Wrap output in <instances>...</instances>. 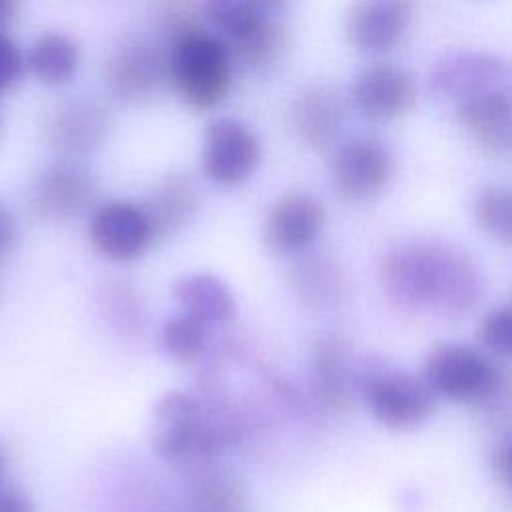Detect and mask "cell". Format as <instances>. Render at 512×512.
I'll return each mask as SVG.
<instances>
[{
	"label": "cell",
	"instance_id": "6da1fadb",
	"mask_svg": "<svg viewBox=\"0 0 512 512\" xmlns=\"http://www.w3.org/2000/svg\"><path fill=\"white\" fill-rule=\"evenodd\" d=\"M248 420L224 394L168 390L150 420V448L166 464L192 468L246 442Z\"/></svg>",
	"mask_w": 512,
	"mask_h": 512
},
{
	"label": "cell",
	"instance_id": "7a4b0ae2",
	"mask_svg": "<svg viewBox=\"0 0 512 512\" xmlns=\"http://www.w3.org/2000/svg\"><path fill=\"white\" fill-rule=\"evenodd\" d=\"M382 284L392 304L408 312H468L480 294L474 264L436 242H408L388 252Z\"/></svg>",
	"mask_w": 512,
	"mask_h": 512
},
{
	"label": "cell",
	"instance_id": "3957f363",
	"mask_svg": "<svg viewBox=\"0 0 512 512\" xmlns=\"http://www.w3.org/2000/svg\"><path fill=\"white\" fill-rule=\"evenodd\" d=\"M168 84L196 112L218 108L232 92L236 62L228 42L196 24L168 34Z\"/></svg>",
	"mask_w": 512,
	"mask_h": 512
},
{
	"label": "cell",
	"instance_id": "277c9868",
	"mask_svg": "<svg viewBox=\"0 0 512 512\" xmlns=\"http://www.w3.org/2000/svg\"><path fill=\"white\" fill-rule=\"evenodd\" d=\"M358 386L372 418L390 430H414L434 412V392L410 372L366 364L358 372Z\"/></svg>",
	"mask_w": 512,
	"mask_h": 512
},
{
	"label": "cell",
	"instance_id": "5b68a950",
	"mask_svg": "<svg viewBox=\"0 0 512 512\" xmlns=\"http://www.w3.org/2000/svg\"><path fill=\"white\" fill-rule=\"evenodd\" d=\"M96 190L94 174L80 160L58 158L32 178L26 192L28 212L40 222H70L94 208Z\"/></svg>",
	"mask_w": 512,
	"mask_h": 512
},
{
	"label": "cell",
	"instance_id": "8992f818",
	"mask_svg": "<svg viewBox=\"0 0 512 512\" xmlns=\"http://www.w3.org/2000/svg\"><path fill=\"white\" fill-rule=\"evenodd\" d=\"M422 378L436 396L454 402H476L498 386L496 366L476 348L460 342H446L430 350Z\"/></svg>",
	"mask_w": 512,
	"mask_h": 512
},
{
	"label": "cell",
	"instance_id": "52a82bcc",
	"mask_svg": "<svg viewBox=\"0 0 512 512\" xmlns=\"http://www.w3.org/2000/svg\"><path fill=\"white\" fill-rule=\"evenodd\" d=\"M262 160V142L254 128L238 118L220 116L206 126L200 166L206 180L220 188L244 184Z\"/></svg>",
	"mask_w": 512,
	"mask_h": 512
},
{
	"label": "cell",
	"instance_id": "ba28073f",
	"mask_svg": "<svg viewBox=\"0 0 512 512\" xmlns=\"http://www.w3.org/2000/svg\"><path fill=\"white\" fill-rule=\"evenodd\" d=\"M394 172L392 152L372 136H356L336 148L330 160V184L346 202H368L384 192Z\"/></svg>",
	"mask_w": 512,
	"mask_h": 512
},
{
	"label": "cell",
	"instance_id": "9c48e42d",
	"mask_svg": "<svg viewBox=\"0 0 512 512\" xmlns=\"http://www.w3.org/2000/svg\"><path fill=\"white\" fill-rule=\"evenodd\" d=\"M156 238L142 204L106 200L90 210L88 240L100 256L112 262H134L142 258Z\"/></svg>",
	"mask_w": 512,
	"mask_h": 512
},
{
	"label": "cell",
	"instance_id": "30bf717a",
	"mask_svg": "<svg viewBox=\"0 0 512 512\" xmlns=\"http://www.w3.org/2000/svg\"><path fill=\"white\" fill-rule=\"evenodd\" d=\"M108 92L126 104H142L158 96L168 84L166 46L144 38L124 40L114 48L104 66Z\"/></svg>",
	"mask_w": 512,
	"mask_h": 512
},
{
	"label": "cell",
	"instance_id": "8fae6325",
	"mask_svg": "<svg viewBox=\"0 0 512 512\" xmlns=\"http://www.w3.org/2000/svg\"><path fill=\"white\" fill-rule=\"evenodd\" d=\"M324 224V204L310 192L290 190L268 208L262 222V244L278 258H296L316 244Z\"/></svg>",
	"mask_w": 512,
	"mask_h": 512
},
{
	"label": "cell",
	"instance_id": "7c38bea8",
	"mask_svg": "<svg viewBox=\"0 0 512 512\" xmlns=\"http://www.w3.org/2000/svg\"><path fill=\"white\" fill-rule=\"evenodd\" d=\"M108 126V114L96 100L74 96L48 114L44 140L60 158L80 160L104 144Z\"/></svg>",
	"mask_w": 512,
	"mask_h": 512
},
{
	"label": "cell",
	"instance_id": "4fadbf2b",
	"mask_svg": "<svg viewBox=\"0 0 512 512\" xmlns=\"http://www.w3.org/2000/svg\"><path fill=\"white\" fill-rule=\"evenodd\" d=\"M416 0H356L344 18V32L358 52L386 54L408 32Z\"/></svg>",
	"mask_w": 512,
	"mask_h": 512
},
{
	"label": "cell",
	"instance_id": "5bb4252c",
	"mask_svg": "<svg viewBox=\"0 0 512 512\" xmlns=\"http://www.w3.org/2000/svg\"><path fill=\"white\" fill-rule=\"evenodd\" d=\"M310 392L330 412H346L352 404V390L358 374L352 366L348 344L336 334H320L308 354Z\"/></svg>",
	"mask_w": 512,
	"mask_h": 512
},
{
	"label": "cell",
	"instance_id": "9a60e30c",
	"mask_svg": "<svg viewBox=\"0 0 512 512\" xmlns=\"http://www.w3.org/2000/svg\"><path fill=\"white\" fill-rule=\"evenodd\" d=\"M416 88L410 74L392 64H370L352 82L354 110L372 122H388L402 116L414 102Z\"/></svg>",
	"mask_w": 512,
	"mask_h": 512
},
{
	"label": "cell",
	"instance_id": "2e32d148",
	"mask_svg": "<svg viewBox=\"0 0 512 512\" xmlns=\"http://www.w3.org/2000/svg\"><path fill=\"white\" fill-rule=\"evenodd\" d=\"M458 124L486 152H500L512 140V94L490 86L458 100Z\"/></svg>",
	"mask_w": 512,
	"mask_h": 512
},
{
	"label": "cell",
	"instance_id": "e0dca14e",
	"mask_svg": "<svg viewBox=\"0 0 512 512\" xmlns=\"http://www.w3.org/2000/svg\"><path fill=\"white\" fill-rule=\"evenodd\" d=\"M176 310L204 322L212 330L228 326L238 312L234 292L212 272H188L170 288Z\"/></svg>",
	"mask_w": 512,
	"mask_h": 512
},
{
	"label": "cell",
	"instance_id": "ac0fdd59",
	"mask_svg": "<svg viewBox=\"0 0 512 512\" xmlns=\"http://www.w3.org/2000/svg\"><path fill=\"white\" fill-rule=\"evenodd\" d=\"M140 204L146 210L156 236H168L184 230L196 218L202 194L190 174L170 172L152 186L146 200Z\"/></svg>",
	"mask_w": 512,
	"mask_h": 512
},
{
	"label": "cell",
	"instance_id": "d6986e66",
	"mask_svg": "<svg viewBox=\"0 0 512 512\" xmlns=\"http://www.w3.org/2000/svg\"><path fill=\"white\" fill-rule=\"evenodd\" d=\"M290 118L296 136L304 144L326 148L338 138L344 112L338 96L330 88L314 84L296 96Z\"/></svg>",
	"mask_w": 512,
	"mask_h": 512
},
{
	"label": "cell",
	"instance_id": "ffe728a7",
	"mask_svg": "<svg viewBox=\"0 0 512 512\" xmlns=\"http://www.w3.org/2000/svg\"><path fill=\"white\" fill-rule=\"evenodd\" d=\"M80 66V48L64 32L40 34L26 52V68L50 88L66 86L74 80Z\"/></svg>",
	"mask_w": 512,
	"mask_h": 512
},
{
	"label": "cell",
	"instance_id": "44dd1931",
	"mask_svg": "<svg viewBox=\"0 0 512 512\" xmlns=\"http://www.w3.org/2000/svg\"><path fill=\"white\" fill-rule=\"evenodd\" d=\"M102 320L122 338H140L146 332V306L138 290L124 278H104L94 292Z\"/></svg>",
	"mask_w": 512,
	"mask_h": 512
},
{
	"label": "cell",
	"instance_id": "7402d4cb",
	"mask_svg": "<svg viewBox=\"0 0 512 512\" xmlns=\"http://www.w3.org/2000/svg\"><path fill=\"white\" fill-rule=\"evenodd\" d=\"M212 328L204 322L176 310L168 316L158 334L162 352L178 364H198L212 348Z\"/></svg>",
	"mask_w": 512,
	"mask_h": 512
},
{
	"label": "cell",
	"instance_id": "603a6c76",
	"mask_svg": "<svg viewBox=\"0 0 512 512\" xmlns=\"http://www.w3.org/2000/svg\"><path fill=\"white\" fill-rule=\"evenodd\" d=\"M200 16L208 28L234 44L260 28L268 18L258 0H198Z\"/></svg>",
	"mask_w": 512,
	"mask_h": 512
},
{
	"label": "cell",
	"instance_id": "cb8c5ba5",
	"mask_svg": "<svg viewBox=\"0 0 512 512\" xmlns=\"http://www.w3.org/2000/svg\"><path fill=\"white\" fill-rule=\"evenodd\" d=\"M192 506L196 512H240L242 492L234 476L210 462L188 468Z\"/></svg>",
	"mask_w": 512,
	"mask_h": 512
},
{
	"label": "cell",
	"instance_id": "d4e9b609",
	"mask_svg": "<svg viewBox=\"0 0 512 512\" xmlns=\"http://www.w3.org/2000/svg\"><path fill=\"white\" fill-rule=\"evenodd\" d=\"M228 46L238 68L250 74H268L286 48V30L278 18H268L260 28Z\"/></svg>",
	"mask_w": 512,
	"mask_h": 512
},
{
	"label": "cell",
	"instance_id": "484cf974",
	"mask_svg": "<svg viewBox=\"0 0 512 512\" xmlns=\"http://www.w3.org/2000/svg\"><path fill=\"white\" fill-rule=\"evenodd\" d=\"M472 216L486 236L512 246V186L494 184L482 188L474 198Z\"/></svg>",
	"mask_w": 512,
	"mask_h": 512
},
{
	"label": "cell",
	"instance_id": "4316f807",
	"mask_svg": "<svg viewBox=\"0 0 512 512\" xmlns=\"http://www.w3.org/2000/svg\"><path fill=\"white\" fill-rule=\"evenodd\" d=\"M294 292L308 304L322 306L340 292V276L334 266L322 258H304L292 266L288 276Z\"/></svg>",
	"mask_w": 512,
	"mask_h": 512
},
{
	"label": "cell",
	"instance_id": "83f0119b",
	"mask_svg": "<svg viewBox=\"0 0 512 512\" xmlns=\"http://www.w3.org/2000/svg\"><path fill=\"white\" fill-rule=\"evenodd\" d=\"M498 66L494 62H482L480 58L474 60H454L448 66H442L438 72L436 82L448 92L454 94L456 100H462L464 96H470L478 90L498 86L494 80L498 78Z\"/></svg>",
	"mask_w": 512,
	"mask_h": 512
},
{
	"label": "cell",
	"instance_id": "f1b7e54d",
	"mask_svg": "<svg viewBox=\"0 0 512 512\" xmlns=\"http://www.w3.org/2000/svg\"><path fill=\"white\" fill-rule=\"evenodd\" d=\"M482 344L498 354L512 356V302L494 306L480 322Z\"/></svg>",
	"mask_w": 512,
	"mask_h": 512
},
{
	"label": "cell",
	"instance_id": "f546056e",
	"mask_svg": "<svg viewBox=\"0 0 512 512\" xmlns=\"http://www.w3.org/2000/svg\"><path fill=\"white\" fill-rule=\"evenodd\" d=\"M24 70L26 54L6 30H0V96L12 92L18 86Z\"/></svg>",
	"mask_w": 512,
	"mask_h": 512
},
{
	"label": "cell",
	"instance_id": "4dcf8cb0",
	"mask_svg": "<svg viewBox=\"0 0 512 512\" xmlns=\"http://www.w3.org/2000/svg\"><path fill=\"white\" fill-rule=\"evenodd\" d=\"M154 4L156 16L166 34L196 24V16H200L198 2L194 4V0H154Z\"/></svg>",
	"mask_w": 512,
	"mask_h": 512
},
{
	"label": "cell",
	"instance_id": "1f68e13d",
	"mask_svg": "<svg viewBox=\"0 0 512 512\" xmlns=\"http://www.w3.org/2000/svg\"><path fill=\"white\" fill-rule=\"evenodd\" d=\"M18 240V220L10 204L0 196V258H4Z\"/></svg>",
	"mask_w": 512,
	"mask_h": 512
},
{
	"label": "cell",
	"instance_id": "d6a6232c",
	"mask_svg": "<svg viewBox=\"0 0 512 512\" xmlns=\"http://www.w3.org/2000/svg\"><path fill=\"white\" fill-rule=\"evenodd\" d=\"M0 512H36V508L24 490L0 482Z\"/></svg>",
	"mask_w": 512,
	"mask_h": 512
},
{
	"label": "cell",
	"instance_id": "836d02e7",
	"mask_svg": "<svg viewBox=\"0 0 512 512\" xmlns=\"http://www.w3.org/2000/svg\"><path fill=\"white\" fill-rule=\"evenodd\" d=\"M22 8V0H0V30H6L10 26Z\"/></svg>",
	"mask_w": 512,
	"mask_h": 512
},
{
	"label": "cell",
	"instance_id": "e575fe53",
	"mask_svg": "<svg viewBox=\"0 0 512 512\" xmlns=\"http://www.w3.org/2000/svg\"><path fill=\"white\" fill-rule=\"evenodd\" d=\"M292 0H258V4L262 6V10L268 14V16H274L278 18L280 14H284V10L290 6Z\"/></svg>",
	"mask_w": 512,
	"mask_h": 512
},
{
	"label": "cell",
	"instance_id": "d590c367",
	"mask_svg": "<svg viewBox=\"0 0 512 512\" xmlns=\"http://www.w3.org/2000/svg\"><path fill=\"white\" fill-rule=\"evenodd\" d=\"M500 468H502V474H504L508 486L512 488V442H510V444L504 448V452H502Z\"/></svg>",
	"mask_w": 512,
	"mask_h": 512
},
{
	"label": "cell",
	"instance_id": "8d00e7d4",
	"mask_svg": "<svg viewBox=\"0 0 512 512\" xmlns=\"http://www.w3.org/2000/svg\"><path fill=\"white\" fill-rule=\"evenodd\" d=\"M2 474H4V454L0 450V480H2Z\"/></svg>",
	"mask_w": 512,
	"mask_h": 512
},
{
	"label": "cell",
	"instance_id": "74e56055",
	"mask_svg": "<svg viewBox=\"0 0 512 512\" xmlns=\"http://www.w3.org/2000/svg\"><path fill=\"white\" fill-rule=\"evenodd\" d=\"M0 128H2V116H0Z\"/></svg>",
	"mask_w": 512,
	"mask_h": 512
}]
</instances>
